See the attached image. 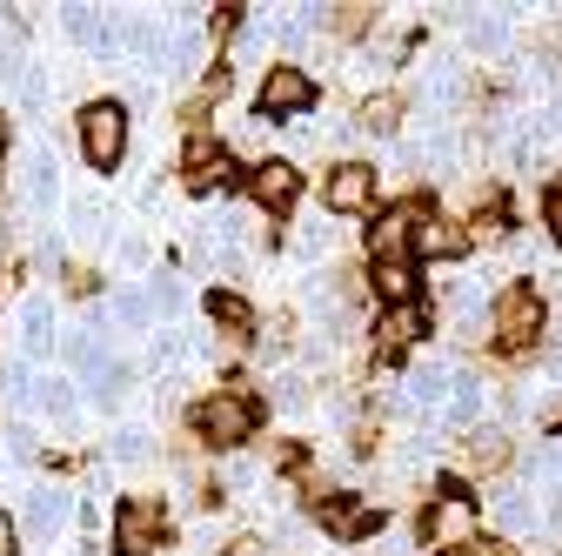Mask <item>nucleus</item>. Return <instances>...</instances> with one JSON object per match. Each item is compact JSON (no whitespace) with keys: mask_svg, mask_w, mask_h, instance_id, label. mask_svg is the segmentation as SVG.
Listing matches in <instances>:
<instances>
[{"mask_svg":"<svg viewBox=\"0 0 562 556\" xmlns=\"http://www.w3.org/2000/svg\"><path fill=\"white\" fill-rule=\"evenodd\" d=\"M255 423H261V409H255L248 389H215V396L194 402V436L207 449H241V443H255Z\"/></svg>","mask_w":562,"mask_h":556,"instance_id":"1","label":"nucleus"},{"mask_svg":"<svg viewBox=\"0 0 562 556\" xmlns=\"http://www.w3.org/2000/svg\"><path fill=\"white\" fill-rule=\"evenodd\" d=\"M75 134H81L88 168H94V175H114L121 155H127V108H121V101H88L81 121H75Z\"/></svg>","mask_w":562,"mask_h":556,"instance_id":"2","label":"nucleus"},{"mask_svg":"<svg viewBox=\"0 0 562 556\" xmlns=\"http://www.w3.org/2000/svg\"><path fill=\"white\" fill-rule=\"evenodd\" d=\"M488 329H496V342L509 356H529L536 342H542V296L529 282H509L496 296V309H488Z\"/></svg>","mask_w":562,"mask_h":556,"instance_id":"3","label":"nucleus"},{"mask_svg":"<svg viewBox=\"0 0 562 556\" xmlns=\"http://www.w3.org/2000/svg\"><path fill=\"white\" fill-rule=\"evenodd\" d=\"M308 108H315V75L308 67H295V60L261 67V88H255V114L261 121H295Z\"/></svg>","mask_w":562,"mask_h":556,"instance_id":"4","label":"nucleus"},{"mask_svg":"<svg viewBox=\"0 0 562 556\" xmlns=\"http://www.w3.org/2000/svg\"><path fill=\"white\" fill-rule=\"evenodd\" d=\"M422 543H436V556L442 549H462V543H475V497H462V490H442L429 510H422Z\"/></svg>","mask_w":562,"mask_h":556,"instance_id":"5","label":"nucleus"},{"mask_svg":"<svg viewBox=\"0 0 562 556\" xmlns=\"http://www.w3.org/2000/svg\"><path fill=\"white\" fill-rule=\"evenodd\" d=\"M375 168L369 162H341V168H328V181H322V201L335 208V215H369L375 208Z\"/></svg>","mask_w":562,"mask_h":556,"instance_id":"6","label":"nucleus"},{"mask_svg":"<svg viewBox=\"0 0 562 556\" xmlns=\"http://www.w3.org/2000/svg\"><path fill=\"white\" fill-rule=\"evenodd\" d=\"M415 229H422L415 208H382L369 222V262H415Z\"/></svg>","mask_w":562,"mask_h":556,"instance_id":"7","label":"nucleus"},{"mask_svg":"<svg viewBox=\"0 0 562 556\" xmlns=\"http://www.w3.org/2000/svg\"><path fill=\"white\" fill-rule=\"evenodd\" d=\"M315 523H322L335 543H362V536L382 530V510H369L362 497H322V503H315Z\"/></svg>","mask_w":562,"mask_h":556,"instance_id":"8","label":"nucleus"},{"mask_svg":"<svg viewBox=\"0 0 562 556\" xmlns=\"http://www.w3.org/2000/svg\"><path fill=\"white\" fill-rule=\"evenodd\" d=\"M295 194H302V168L295 162H261V168H248V201L268 208V215L295 208Z\"/></svg>","mask_w":562,"mask_h":556,"instance_id":"9","label":"nucleus"},{"mask_svg":"<svg viewBox=\"0 0 562 556\" xmlns=\"http://www.w3.org/2000/svg\"><path fill=\"white\" fill-rule=\"evenodd\" d=\"M67 34H75L88 54H101V60H114L127 47V27L114 14H101V8H67Z\"/></svg>","mask_w":562,"mask_h":556,"instance_id":"10","label":"nucleus"},{"mask_svg":"<svg viewBox=\"0 0 562 556\" xmlns=\"http://www.w3.org/2000/svg\"><path fill=\"white\" fill-rule=\"evenodd\" d=\"M67 516H75V497H67L60 482H34L27 510H21V530L27 536H54V530H67Z\"/></svg>","mask_w":562,"mask_h":556,"instance_id":"11","label":"nucleus"},{"mask_svg":"<svg viewBox=\"0 0 562 556\" xmlns=\"http://www.w3.org/2000/svg\"><path fill=\"white\" fill-rule=\"evenodd\" d=\"M161 543V510L148 503V497H134L127 510H121V523H114V549L121 556H148Z\"/></svg>","mask_w":562,"mask_h":556,"instance_id":"12","label":"nucleus"},{"mask_svg":"<svg viewBox=\"0 0 562 556\" xmlns=\"http://www.w3.org/2000/svg\"><path fill=\"white\" fill-rule=\"evenodd\" d=\"M21 194H27L34 215H54V208H60V168H54V148L21 155Z\"/></svg>","mask_w":562,"mask_h":556,"instance_id":"13","label":"nucleus"},{"mask_svg":"<svg viewBox=\"0 0 562 556\" xmlns=\"http://www.w3.org/2000/svg\"><path fill=\"white\" fill-rule=\"evenodd\" d=\"M415 255L422 262H456V255H469V222H456V215H422Z\"/></svg>","mask_w":562,"mask_h":556,"instance_id":"14","label":"nucleus"},{"mask_svg":"<svg viewBox=\"0 0 562 556\" xmlns=\"http://www.w3.org/2000/svg\"><path fill=\"white\" fill-rule=\"evenodd\" d=\"M456 463H462L469 476H496V469H509V463H516V449H509V436H503V430H469V436L456 443Z\"/></svg>","mask_w":562,"mask_h":556,"instance_id":"15","label":"nucleus"},{"mask_svg":"<svg viewBox=\"0 0 562 556\" xmlns=\"http://www.w3.org/2000/svg\"><path fill=\"white\" fill-rule=\"evenodd\" d=\"M415 335H429V315H422V302H395V309H382V322H375L382 356H402Z\"/></svg>","mask_w":562,"mask_h":556,"instance_id":"16","label":"nucleus"},{"mask_svg":"<svg viewBox=\"0 0 562 556\" xmlns=\"http://www.w3.org/2000/svg\"><path fill=\"white\" fill-rule=\"evenodd\" d=\"M449 389H456V382H449L436 363H415V369L402 376V402H408L415 415H429V409H449Z\"/></svg>","mask_w":562,"mask_h":556,"instance_id":"17","label":"nucleus"},{"mask_svg":"<svg viewBox=\"0 0 562 556\" xmlns=\"http://www.w3.org/2000/svg\"><path fill=\"white\" fill-rule=\"evenodd\" d=\"M21 349H27V363H41L47 349H54V309L34 296V302H21Z\"/></svg>","mask_w":562,"mask_h":556,"instance_id":"18","label":"nucleus"},{"mask_svg":"<svg viewBox=\"0 0 562 556\" xmlns=\"http://www.w3.org/2000/svg\"><path fill=\"white\" fill-rule=\"evenodd\" d=\"M207 322H215V329H222L228 342L255 335V309H248L241 296H228V289H222V296H207Z\"/></svg>","mask_w":562,"mask_h":556,"instance_id":"19","label":"nucleus"},{"mask_svg":"<svg viewBox=\"0 0 562 556\" xmlns=\"http://www.w3.org/2000/svg\"><path fill=\"white\" fill-rule=\"evenodd\" d=\"M375 296L395 309V302H415V262H375Z\"/></svg>","mask_w":562,"mask_h":556,"instance_id":"20","label":"nucleus"},{"mask_svg":"<svg viewBox=\"0 0 562 556\" xmlns=\"http://www.w3.org/2000/svg\"><path fill=\"white\" fill-rule=\"evenodd\" d=\"M41 396V382H34V369H27V356H8L0 363V402L8 409H27Z\"/></svg>","mask_w":562,"mask_h":556,"instance_id":"21","label":"nucleus"},{"mask_svg":"<svg viewBox=\"0 0 562 556\" xmlns=\"http://www.w3.org/2000/svg\"><path fill=\"white\" fill-rule=\"evenodd\" d=\"M34 402L54 415V423H75V415H81V396H75V382H67V376H41V396Z\"/></svg>","mask_w":562,"mask_h":556,"instance_id":"22","label":"nucleus"},{"mask_svg":"<svg viewBox=\"0 0 562 556\" xmlns=\"http://www.w3.org/2000/svg\"><path fill=\"white\" fill-rule=\"evenodd\" d=\"M322 27L341 34V41H356V34L375 27V8H362V0H348V8H322Z\"/></svg>","mask_w":562,"mask_h":556,"instance_id":"23","label":"nucleus"},{"mask_svg":"<svg viewBox=\"0 0 562 556\" xmlns=\"http://www.w3.org/2000/svg\"><path fill=\"white\" fill-rule=\"evenodd\" d=\"M356 121H362L369 134H395V121H402V101H395V94H369Z\"/></svg>","mask_w":562,"mask_h":556,"instance_id":"24","label":"nucleus"},{"mask_svg":"<svg viewBox=\"0 0 562 556\" xmlns=\"http://www.w3.org/2000/svg\"><path fill=\"white\" fill-rule=\"evenodd\" d=\"M108 309H114V322H127V329H148V315H155V302L140 296V289H121Z\"/></svg>","mask_w":562,"mask_h":556,"instance_id":"25","label":"nucleus"},{"mask_svg":"<svg viewBox=\"0 0 562 556\" xmlns=\"http://www.w3.org/2000/svg\"><path fill=\"white\" fill-rule=\"evenodd\" d=\"M148 363H155V369H181V363H188V335L161 329V335H155V349H148Z\"/></svg>","mask_w":562,"mask_h":556,"instance_id":"26","label":"nucleus"},{"mask_svg":"<svg viewBox=\"0 0 562 556\" xmlns=\"http://www.w3.org/2000/svg\"><path fill=\"white\" fill-rule=\"evenodd\" d=\"M469 47L475 54H503L509 47V27L503 21H469Z\"/></svg>","mask_w":562,"mask_h":556,"instance_id":"27","label":"nucleus"},{"mask_svg":"<svg viewBox=\"0 0 562 556\" xmlns=\"http://www.w3.org/2000/svg\"><path fill=\"white\" fill-rule=\"evenodd\" d=\"M509 235V215H503V208H482V215L469 222V242H503Z\"/></svg>","mask_w":562,"mask_h":556,"instance_id":"28","label":"nucleus"},{"mask_svg":"<svg viewBox=\"0 0 562 556\" xmlns=\"http://www.w3.org/2000/svg\"><path fill=\"white\" fill-rule=\"evenodd\" d=\"M148 302H155V315H175L188 302V289L175 282V275H161V282H148Z\"/></svg>","mask_w":562,"mask_h":556,"instance_id":"29","label":"nucleus"},{"mask_svg":"<svg viewBox=\"0 0 562 556\" xmlns=\"http://www.w3.org/2000/svg\"><path fill=\"white\" fill-rule=\"evenodd\" d=\"M108 456H114V463H140V456H148V436H140V430H114Z\"/></svg>","mask_w":562,"mask_h":556,"instance_id":"30","label":"nucleus"},{"mask_svg":"<svg viewBox=\"0 0 562 556\" xmlns=\"http://www.w3.org/2000/svg\"><path fill=\"white\" fill-rule=\"evenodd\" d=\"M67 289H75V296H101V268H88V262H67Z\"/></svg>","mask_w":562,"mask_h":556,"instance_id":"31","label":"nucleus"},{"mask_svg":"<svg viewBox=\"0 0 562 556\" xmlns=\"http://www.w3.org/2000/svg\"><path fill=\"white\" fill-rule=\"evenodd\" d=\"M289 329H295V322H289V315H274V322H268V329H261V356H268V363H274V356H281V349H289Z\"/></svg>","mask_w":562,"mask_h":556,"instance_id":"32","label":"nucleus"},{"mask_svg":"<svg viewBox=\"0 0 562 556\" xmlns=\"http://www.w3.org/2000/svg\"><path fill=\"white\" fill-rule=\"evenodd\" d=\"M542 222H549V235L562 242V175L549 181V194H542Z\"/></svg>","mask_w":562,"mask_h":556,"instance_id":"33","label":"nucleus"},{"mask_svg":"<svg viewBox=\"0 0 562 556\" xmlns=\"http://www.w3.org/2000/svg\"><path fill=\"white\" fill-rule=\"evenodd\" d=\"M442 556H509V543H496V536H475V543H462V549H442Z\"/></svg>","mask_w":562,"mask_h":556,"instance_id":"34","label":"nucleus"},{"mask_svg":"<svg viewBox=\"0 0 562 556\" xmlns=\"http://www.w3.org/2000/svg\"><path fill=\"white\" fill-rule=\"evenodd\" d=\"M295 255H328V229H302L295 235Z\"/></svg>","mask_w":562,"mask_h":556,"instance_id":"35","label":"nucleus"},{"mask_svg":"<svg viewBox=\"0 0 562 556\" xmlns=\"http://www.w3.org/2000/svg\"><path fill=\"white\" fill-rule=\"evenodd\" d=\"M228 556H274V543H268V536H235Z\"/></svg>","mask_w":562,"mask_h":556,"instance_id":"36","label":"nucleus"},{"mask_svg":"<svg viewBox=\"0 0 562 556\" xmlns=\"http://www.w3.org/2000/svg\"><path fill=\"white\" fill-rule=\"evenodd\" d=\"M114 255H121V268H140V262H148V242H140V235H127Z\"/></svg>","mask_w":562,"mask_h":556,"instance_id":"37","label":"nucleus"},{"mask_svg":"<svg viewBox=\"0 0 562 556\" xmlns=\"http://www.w3.org/2000/svg\"><path fill=\"white\" fill-rule=\"evenodd\" d=\"M0 556H21L14 549V516H0Z\"/></svg>","mask_w":562,"mask_h":556,"instance_id":"38","label":"nucleus"},{"mask_svg":"<svg viewBox=\"0 0 562 556\" xmlns=\"http://www.w3.org/2000/svg\"><path fill=\"white\" fill-rule=\"evenodd\" d=\"M0 155H8V114H0Z\"/></svg>","mask_w":562,"mask_h":556,"instance_id":"39","label":"nucleus"},{"mask_svg":"<svg viewBox=\"0 0 562 556\" xmlns=\"http://www.w3.org/2000/svg\"><path fill=\"white\" fill-rule=\"evenodd\" d=\"M555 530H562V503H555Z\"/></svg>","mask_w":562,"mask_h":556,"instance_id":"40","label":"nucleus"}]
</instances>
